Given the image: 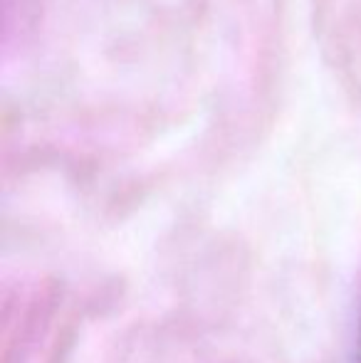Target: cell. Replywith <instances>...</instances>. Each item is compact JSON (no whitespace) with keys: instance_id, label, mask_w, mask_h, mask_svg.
Returning a JSON list of instances; mask_svg holds the SVG:
<instances>
[{"instance_id":"obj_1","label":"cell","mask_w":361,"mask_h":363,"mask_svg":"<svg viewBox=\"0 0 361 363\" xmlns=\"http://www.w3.org/2000/svg\"><path fill=\"white\" fill-rule=\"evenodd\" d=\"M357 363H361V311H359V331H357Z\"/></svg>"}]
</instances>
